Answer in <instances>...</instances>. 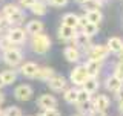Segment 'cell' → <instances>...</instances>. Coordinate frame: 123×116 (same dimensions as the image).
<instances>
[{
    "label": "cell",
    "mask_w": 123,
    "mask_h": 116,
    "mask_svg": "<svg viewBox=\"0 0 123 116\" xmlns=\"http://www.w3.org/2000/svg\"><path fill=\"white\" fill-rule=\"evenodd\" d=\"M85 67H86L89 76H95V75H98L100 69H102V61H98V60H89L86 64H85Z\"/></svg>",
    "instance_id": "obj_11"
},
{
    "label": "cell",
    "mask_w": 123,
    "mask_h": 116,
    "mask_svg": "<svg viewBox=\"0 0 123 116\" xmlns=\"http://www.w3.org/2000/svg\"><path fill=\"white\" fill-rule=\"evenodd\" d=\"M9 26H11L9 18H8V17H0V31H6V29H9Z\"/></svg>",
    "instance_id": "obj_33"
},
{
    "label": "cell",
    "mask_w": 123,
    "mask_h": 116,
    "mask_svg": "<svg viewBox=\"0 0 123 116\" xmlns=\"http://www.w3.org/2000/svg\"><path fill=\"white\" fill-rule=\"evenodd\" d=\"M31 47H32V51L36 53H40V55H43L49 51V47H51V38L48 35H45V34H37V35H34L32 38V43H31Z\"/></svg>",
    "instance_id": "obj_1"
},
{
    "label": "cell",
    "mask_w": 123,
    "mask_h": 116,
    "mask_svg": "<svg viewBox=\"0 0 123 116\" xmlns=\"http://www.w3.org/2000/svg\"><path fill=\"white\" fill-rule=\"evenodd\" d=\"M115 76L123 81V60H120V63L115 66Z\"/></svg>",
    "instance_id": "obj_34"
},
{
    "label": "cell",
    "mask_w": 123,
    "mask_h": 116,
    "mask_svg": "<svg viewBox=\"0 0 123 116\" xmlns=\"http://www.w3.org/2000/svg\"><path fill=\"white\" fill-rule=\"evenodd\" d=\"M82 29H83V32L86 34L88 37H92V35L97 34V25H94V23H91V21H88Z\"/></svg>",
    "instance_id": "obj_25"
},
{
    "label": "cell",
    "mask_w": 123,
    "mask_h": 116,
    "mask_svg": "<svg viewBox=\"0 0 123 116\" xmlns=\"http://www.w3.org/2000/svg\"><path fill=\"white\" fill-rule=\"evenodd\" d=\"M65 101L69 102V104H77V96H79V90L75 89H68L65 90Z\"/></svg>",
    "instance_id": "obj_21"
},
{
    "label": "cell",
    "mask_w": 123,
    "mask_h": 116,
    "mask_svg": "<svg viewBox=\"0 0 123 116\" xmlns=\"http://www.w3.org/2000/svg\"><path fill=\"white\" fill-rule=\"evenodd\" d=\"M100 6H102V2H100V0H86V2L83 3V9L86 11V12L94 11V9H98Z\"/></svg>",
    "instance_id": "obj_22"
},
{
    "label": "cell",
    "mask_w": 123,
    "mask_h": 116,
    "mask_svg": "<svg viewBox=\"0 0 123 116\" xmlns=\"http://www.w3.org/2000/svg\"><path fill=\"white\" fill-rule=\"evenodd\" d=\"M36 2H37V0H20V5L25 6V8H31Z\"/></svg>",
    "instance_id": "obj_36"
},
{
    "label": "cell",
    "mask_w": 123,
    "mask_h": 116,
    "mask_svg": "<svg viewBox=\"0 0 123 116\" xmlns=\"http://www.w3.org/2000/svg\"><path fill=\"white\" fill-rule=\"evenodd\" d=\"M120 87H122V79H120V78H117L115 75L108 76V78H106V89H108V90L117 92Z\"/></svg>",
    "instance_id": "obj_15"
},
{
    "label": "cell",
    "mask_w": 123,
    "mask_h": 116,
    "mask_svg": "<svg viewBox=\"0 0 123 116\" xmlns=\"http://www.w3.org/2000/svg\"><path fill=\"white\" fill-rule=\"evenodd\" d=\"M26 31H28L29 34H32V35H37V34H40L42 31H43V23L40 20H32L26 25Z\"/></svg>",
    "instance_id": "obj_16"
},
{
    "label": "cell",
    "mask_w": 123,
    "mask_h": 116,
    "mask_svg": "<svg viewBox=\"0 0 123 116\" xmlns=\"http://www.w3.org/2000/svg\"><path fill=\"white\" fill-rule=\"evenodd\" d=\"M3 101H5V95H3L2 92H0V105L3 104Z\"/></svg>",
    "instance_id": "obj_40"
},
{
    "label": "cell",
    "mask_w": 123,
    "mask_h": 116,
    "mask_svg": "<svg viewBox=\"0 0 123 116\" xmlns=\"http://www.w3.org/2000/svg\"><path fill=\"white\" fill-rule=\"evenodd\" d=\"M48 86L54 92H62L65 87H66V79H65L62 75H52L51 78L48 79Z\"/></svg>",
    "instance_id": "obj_5"
},
{
    "label": "cell",
    "mask_w": 123,
    "mask_h": 116,
    "mask_svg": "<svg viewBox=\"0 0 123 116\" xmlns=\"http://www.w3.org/2000/svg\"><path fill=\"white\" fill-rule=\"evenodd\" d=\"M46 2H48V3H54V0H46Z\"/></svg>",
    "instance_id": "obj_44"
},
{
    "label": "cell",
    "mask_w": 123,
    "mask_h": 116,
    "mask_svg": "<svg viewBox=\"0 0 123 116\" xmlns=\"http://www.w3.org/2000/svg\"><path fill=\"white\" fill-rule=\"evenodd\" d=\"M83 89L86 92H89V93H94L95 90L98 89V81L94 78V76H89L86 81H85V84H83Z\"/></svg>",
    "instance_id": "obj_18"
},
{
    "label": "cell",
    "mask_w": 123,
    "mask_h": 116,
    "mask_svg": "<svg viewBox=\"0 0 123 116\" xmlns=\"http://www.w3.org/2000/svg\"><path fill=\"white\" fill-rule=\"evenodd\" d=\"M86 18H88V21H91V23H94V25L98 26V23L102 21V18H103V14L100 12V9H94V11H89V12L86 14Z\"/></svg>",
    "instance_id": "obj_19"
},
{
    "label": "cell",
    "mask_w": 123,
    "mask_h": 116,
    "mask_svg": "<svg viewBox=\"0 0 123 116\" xmlns=\"http://www.w3.org/2000/svg\"><path fill=\"white\" fill-rule=\"evenodd\" d=\"M65 58L69 61V63H77L80 58V52L77 47H66L65 49Z\"/></svg>",
    "instance_id": "obj_17"
},
{
    "label": "cell",
    "mask_w": 123,
    "mask_h": 116,
    "mask_svg": "<svg viewBox=\"0 0 123 116\" xmlns=\"http://www.w3.org/2000/svg\"><path fill=\"white\" fill-rule=\"evenodd\" d=\"M3 115H5V116H20L22 115V110L18 109V107L12 105V107H8V109L3 111Z\"/></svg>",
    "instance_id": "obj_29"
},
{
    "label": "cell",
    "mask_w": 123,
    "mask_h": 116,
    "mask_svg": "<svg viewBox=\"0 0 123 116\" xmlns=\"http://www.w3.org/2000/svg\"><path fill=\"white\" fill-rule=\"evenodd\" d=\"M108 53H109V49H108V46H94V47L89 51V60H98L102 61L103 58L108 57Z\"/></svg>",
    "instance_id": "obj_6"
},
{
    "label": "cell",
    "mask_w": 123,
    "mask_h": 116,
    "mask_svg": "<svg viewBox=\"0 0 123 116\" xmlns=\"http://www.w3.org/2000/svg\"><path fill=\"white\" fill-rule=\"evenodd\" d=\"M122 47H123L122 38H118V37H111L109 40H108V49H109V52L118 53V52L122 51Z\"/></svg>",
    "instance_id": "obj_14"
},
{
    "label": "cell",
    "mask_w": 123,
    "mask_h": 116,
    "mask_svg": "<svg viewBox=\"0 0 123 116\" xmlns=\"http://www.w3.org/2000/svg\"><path fill=\"white\" fill-rule=\"evenodd\" d=\"M109 107V98L106 95H98L94 101V109L98 111H105Z\"/></svg>",
    "instance_id": "obj_12"
},
{
    "label": "cell",
    "mask_w": 123,
    "mask_h": 116,
    "mask_svg": "<svg viewBox=\"0 0 123 116\" xmlns=\"http://www.w3.org/2000/svg\"><path fill=\"white\" fill-rule=\"evenodd\" d=\"M37 104H38V107H40V109L49 110V109H55L57 101H55V98H54L52 95H42L40 98H38Z\"/></svg>",
    "instance_id": "obj_7"
},
{
    "label": "cell",
    "mask_w": 123,
    "mask_h": 116,
    "mask_svg": "<svg viewBox=\"0 0 123 116\" xmlns=\"http://www.w3.org/2000/svg\"><path fill=\"white\" fill-rule=\"evenodd\" d=\"M118 111L123 115V101H120V104H118Z\"/></svg>",
    "instance_id": "obj_39"
},
{
    "label": "cell",
    "mask_w": 123,
    "mask_h": 116,
    "mask_svg": "<svg viewBox=\"0 0 123 116\" xmlns=\"http://www.w3.org/2000/svg\"><path fill=\"white\" fill-rule=\"evenodd\" d=\"M77 32H75V28H71V26H65L62 25L60 29H59V38L63 41H69L72 38H75Z\"/></svg>",
    "instance_id": "obj_8"
},
{
    "label": "cell",
    "mask_w": 123,
    "mask_h": 116,
    "mask_svg": "<svg viewBox=\"0 0 123 116\" xmlns=\"http://www.w3.org/2000/svg\"><path fill=\"white\" fill-rule=\"evenodd\" d=\"M31 11H32L36 15H45L46 14V5L42 2H36L32 6H31Z\"/></svg>",
    "instance_id": "obj_24"
},
{
    "label": "cell",
    "mask_w": 123,
    "mask_h": 116,
    "mask_svg": "<svg viewBox=\"0 0 123 116\" xmlns=\"http://www.w3.org/2000/svg\"><path fill=\"white\" fill-rule=\"evenodd\" d=\"M75 2H77V3H82V5H83V3L86 2V0H75Z\"/></svg>",
    "instance_id": "obj_43"
},
{
    "label": "cell",
    "mask_w": 123,
    "mask_h": 116,
    "mask_svg": "<svg viewBox=\"0 0 123 116\" xmlns=\"http://www.w3.org/2000/svg\"><path fill=\"white\" fill-rule=\"evenodd\" d=\"M89 96H91V93H89V92H86L85 89H82V90H79V96H77V102H86V101H89Z\"/></svg>",
    "instance_id": "obj_30"
},
{
    "label": "cell",
    "mask_w": 123,
    "mask_h": 116,
    "mask_svg": "<svg viewBox=\"0 0 123 116\" xmlns=\"http://www.w3.org/2000/svg\"><path fill=\"white\" fill-rule=\"evenodd\" d=\"M89 78V73H88L86 67L85 66H77L74 70L71 72V81L72 84H77V86H82L85 84V81Z\"/></svg>",
    "instance_id": "obj_2"
},
{
    "label": "cell",
    "mask_w": 123,
    "mask_h": 116,
    "mask_svg": "<svg viewBox=\"0 0 123 116\" xmlns=\"http://www.w3.org/2000/svg\"><path fill=\"white\" fill-rule=\"evenodd\" d=\"M66 3H68V0H54V3H52V5L60 8V6H65Z\"/></svg>",
    "instance_id": "obj_37"
},
{
    "label": "cell",
    "mask_w": 123,
    "mask_h": 116,
    "mask_svg": "<svg viewBox=\"0 0 123 116\" xmlns=\"http://www.w3.org/2000/svg\"><path fill=\"white\" fill-rule=\"evenodd\" d=\"M14 96L18 101H28V99L32 98V87L28 86V84H22L14 90Z\"/></svg>",
    "instance_id": "obj_4"
},
{
    "label": "cell",
    "mask_w": 123,
    "mask_h": 116,
    "mask_svg": "<svg viewBox=\"0 0 123 116\" xmlns=\"http://www.w3.org/2000/svg\"><path fill=\"white\" fill-rule=\"evenodd\" d=\"M8 38H9L14 44H22L23 41H25V31L20 29V28L11 29L9 34H8Z\"/></svg>",
    "instance_id": "obj_10"
},
{
    "label": "cell",
    "mask_w": 123,
    "mask_h": 116,
    "mask_svg": "<svg viewBox=\"0 0 123 116\" xmlns=\"http://www.w3.org/2000/svg\"><path fill=\"white\" fill-rule=\"evenodd\" d=\"M38 116H45V115H38Z\"/></svg>",
    "instance_id": "obj_46"
},
{
    "label": "cell",
    "mask_w": 123,
    "mask_h": 116,
    "mask_svg": "<svg viewBox=\"0 0 123 116\" xmlns=\"http://www.w3.org/2000/svg\"><path fill=\"white\" fill-rule=\"evenodd\" d=\"M17 9H18V8L15 5H6L5 8H3V17H9V15H12Z\"/></svg>",
    "instance_id": "obj_31"
},
{
    "label": "cell",
    "mask_w": 123,
    "mask_h": 116,
    "mask_svg": "<svg viewBox=\"0 0 123 116\" xmlns=\"http://www.w3.org/2000/svg\"><path fill=\"white\" fill-rule=\"evenodd\" d=\"M2 78H3V83H5V86H8V84H12L15 78H17V75H15L14 70H5L2 72Z\"/></svg>",
    "instance_id": "obj_23"
},
{
    "label": "cell",
    "mask_w": 123,
    "mask_h": 116,
    "mask_svg": "<svg viewBox=\"0 0 123 116\" xmlns=\"http://www.w3.org/2000/svg\"><path fill=\"white\" fill-rule=\"evenodd\" d=\"M2 86H5V83H3V78H2V73H0V89H2Z\"/></svg>",
    "instance_id": "obj_41"
},
{
    "label": "cell",
    "mask_w": 123,
    "mask_h": 116,
    "mask_svg": "<svg viewBox=\"0 0 123 116\" xmlns=\"http://www.w3.org/2000/svg\"><path fill=\"white\" fill-rule=\"evenodd\" d=\"M75 40H77V43H79V44H88L89 37H88L85 32H82V34H77V35H75Z\"/></svg>",
    "instance_id": "obj_32"
},
{
    "label": "cell",
    "mask_w": 123,
    "mask_h": 116,
    "mask_svg": "<svg viewBox=\"0 0 123 116\" xmlns=\"http://www.w3.org/2000/svg\"><path fill=\"white\" fill-rule=\"evenodd\" d=\"M3 61L8 66H17L22 61V53L18 49H9V51H5L3 53Z\"/></svg>",
    "instance_id": "obj_3"
},
{
    "label": "cell",
    "mask_w": 123,
    "mask_h": 116,
    "mask_svg": "<svg viewBox=\"0 0 123 116\" xmlns=\"http://www.w3.org/2000/svg\"><path fill=\"white\" fill-rule=\"evenodd\" d=\"M0 116H3V111L2 110H0Z\"/></svg>",
    "instance_id": "obj_45"
},
{
    "label": "cell",
    "mask_w": 123,
    "mask_h": 116,
    "mask_svg": "<svg viewBox=\"0 0 123 116\" xmlns=\"http://www.w3.org/2000/svg\"><path fill=\"white\" fill-rule=\"evenodd\" d=\"M118 57H120V60H123V47H122V51L118 52Z\"/></svg>",
    "instance_id": "obj_42"
},
{
    "label": "cell",
    "mask_w": 123,
    "mask_h": 116,
    "mask_svg": "<svg viewBox=\"0 0 123 116\" xmlns=\"http://www.w3.org/2000/svg\"><path fill=\"white\" fill-rule=\"evenodd\" d=\"M0 49H3V51H9V49H15V44L12 41L9 40V38H2L0 40Z\"/></svg>",
    "instance_id": "obj_28"
},
{
    "label": "cell",
    "mask_w": 123,
    "mask_h": 116,
    "mask_svg": "<svg viewBox=\"0 0 123 116\" xmlns=\"http://www.w3.org/2000/svg\"><path fill=\"white\" fill-rule=\"evenodd\" d=\"M3 116H5V115H3Z\"/></svg>",
    "instance_id": "obj_47"
},
{
    "label": "cell",
    "mask_w": 123,
    "mask_h": 116,
    "mask_svg": "<svg viewBox=\"0 0 123 116\" xmlns=\"http://www.w3.org/2000/svg\"><path fill=\"white\" fill-rule=\"evenodd\" d=\"M45 116H62V115L57 109H49V110L45 111Z\"/></svg>",
    "instance_id": "obj_35"
},
{
    "label": "cell",
    "mask_w": 123,
    "mask_h": 116,
    "mask_svg": "<svg viewBox=\"0 0 123 116\" xmlns=\"http://www.w3.org/2000/svg\"><path fill=\"white\" fill-rule=\"evenodd\" d=\"M77 107L82 113H91L92 109H94V102L86 101V102H77Z\"/></svg>",
    "instance_id": "obj_26"
},
{
    "label": "cell",
    "mask_w": 123,
    "mask_h": 116,
    "mask_svg": "<svg viewBox=\"0 0 123 116\" xmlns=\"http://www.w3.org/2000/svg\"><path fill=\"white\" fill-rule=\"evenodd\" d=\"M62 25L71 26V28H79V15H75V14H72V12L65 14L63 18H62Z\"/></svg>",
    "instance_id": "obj_13"
},
{
    "label": "cell",
    "mask_w": 123,
    "mask_h": 116,
    "mask_svg": "<svg viewBox=\"0 0 123 116\" xmlns=\"http://www.w3.org/2000/svg\"><path fill=\"white\" fill-rule=\"evenodd\" d=\"M115 93H117V99H118V101H123V87H120Z\"/></svg>",
    "instance_id": "obj_38"
},
{
    "label": "cell",
    "mask_w": 123,
    "mask_h": 116,
    "mask_svg": "<svg viewBox=\"0 0 123 116\" xmlns=\"http://www.w3.org/2000/svg\"><path fill=\"white\" fill-rule=\"evenodd\" d=\"M9 21H11V25H18V23H22L23 21V12L20 9H17L12 15H9Z\"/></svg>",
    "instance_id": "obj_27"
},
{
    "label": "cell",
    "mask_w": 123,
    "mask_h": 116,
    "mask_svg": "<svg viewBox=\"0 0 123 116\" xmlns=\"http://www.w3.org/2000/svg\"><path fill=\"white\" fill-rule=\"evenodd\" d=\"M37 70H38V66L36 63H32V61H28V63L22 64V67H20V72L25 76H29V78H36Z\"/></svg>",
    "instance_id": "obj_9"
},
{
    "label": "cell",
    "mask_w": 123,
    "mask_h": 116,
    "mask_svg": "<svg viewBox=\"0 0 123 116\" xmlns=\"http://www.w3.org/2000/svg\"><path fill=\"white\" fill-rule=\"evenodd\" d=\"M52 75H54V70H52L51 67H38L36 78L42 79V81H45V79H49Z\"/></svg>",
    "instance_id": "obj_20"
}]
</instances>
